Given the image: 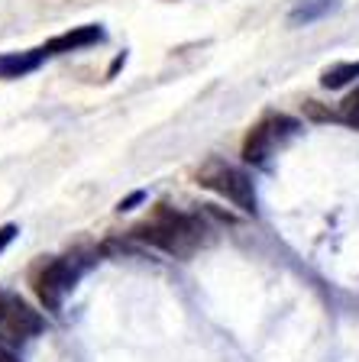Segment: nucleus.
Listing matches in <instances>:
<instances>
[{"label":"nucleus","instance_id":"f257e3e1","mask_svg":"<svg viewBox=\"0 0 359 362\" xmlns=\"http://www.w3.org/2000/svg\"><path fill=\"white\" fill-rule=\"evenodd\" d=\"M207 223H204L201 214H185L175 211V207H156L149 220H142L139 226H133V236L139 243H149V246L162 249L169 256L188 259L191 252L207 243Z\"/></svg>","mask_w":359,"mask_h":362},{"label":"nucleus","instance_id":"f03ea898","mask_svg":"<svg viewBox=\"0 0 359 362\" xmlns=\"http://www.w3.org/2000/svg\"><path fill=\"white\" fill-rule=\"evenodd\" d=\"M301 123L292 120V117H285V113H269V117H262L253 129L246 133V143H243V158H246L249 165H259V168H269L272 156L285 149V143L298 136Z\"/></svg>","mask_w":359,"mask_h":362},{"label":"nucleus","instance_id":"7ed1b4c3","mask_svg":"<svg viewBox=\"0 0 359 362\" xmlns=\"http://www.w3.org/2000/svg\"><path fill=\"white\" fill-rule=\"evenodd\" d=\"M198 185L220 197H227V201H230L233 207H239L243 214H256V188H253V178H249L243 168L227 165L220 158H210L207 165L198 172Z\"/></svg>","mask_w":359,"mask_h":362},{"label":"nucleus","instance_id":"20e7f679","mask_svg":"<svg viewBox=\"0 0 359 362\" xmlns=\"http://www.w3.org/2000/svg\"><path fill=\"white\" fill-rule=\"evenodd\" d=\"M81 275H84V262L78 256H62V259L45 262L42 269L33 275V288H36V298L42 301V308L59 314L65 298L72 294V288L78 285Z\"/></svg>","mask_w":359,"mask_h":362},{"label":"nucleus","instance_id":"39448f33","mask_svg":"<svg viewBox=\"0 0 359 362\" xmlns=\"http://www.w3.org/2000/svg\"><path fill=\"white\" fill-rule=\"evenodd\" d=\"M45 330V317L23 301L16 291L0 288V343L4 346H20L26 339L39 337Z\"/></svg>","mask_w":359,"mask_h":362},{"label":"nucleus","instance_id":"423d86ee","mask_svg":"<svg viewBox=\"0 0 359 362\" xmlns=\"http://www.w3.org/2000/svg\"><path fill=\"white\" fill-rule=\"evenodd\" d=\"M98 42H104V30L94 26V23H84V26H75V30L52 36L42 49H45V55H65V52H81V49H91V45H98Z\"/></svg>","mask_w":359,"mask_h":362},{"label":"nucleus","instance_id":"0eeeda50","mask_svg":"<svg viewBox=\"0 0 359 362\" xmlns=\"http://www.w3.org/2000/svg\"><path fill=\"white\" fill-rule=\"evenodd\" d=\"M49 59L45 49H26V52H0V78L4 81H16V78H26L33 71L42 68V62Z\"/></svg>","mask_w":359,"mask_h":362},{"label":"nucleus","instance_id":"6e6552de","mask_svg":"<svg viewBox=\"0 0 359 362\" xmlns=\"http://www.w3.org/2000/svg\"><path fill=\"white\" fill-rule=\"evenodd\" d=\"M356 78H359V62H340V65L324 68L321 84L327 90H337V88H346L350 81H356Z\"/></svg>","mask_w":359,"mask_h":362},{"label":"nucleus","instance_id":"1a4fd4ad","mask_svg":"<svg viewBox=\"0 0 359 362\" xmlns=\"http://www.w3.org/2000/svg\"><path fill=\"white\" fill-rule=\"evenodd\" d=\"M334 7H337V0H301L298 7L292 10V23L295 26H307V23L321 20L324 13H330Z\"/></svg>","mask_w":359,"mask_h":362},{"label":"nucleus","instance_id":"9d476101","mask_svg":"<svg viewBox=\"0 0 359 362\" xmlns=\"http://www.w3.org/2000/svg\"><path fill=\"white\" fill-rule=\"evenodd\" d=\"M334 120H340V123H346V127L359 129V88L353 90V94H346V98H343L340 110L334 113Z\"/></svg>","mask_w":359,"mask_h":362},{"label":"nucleus","instance_id":"9b49d317","mask_svg":"<svg viewBox=\"0 0 359 362\" xmlns=\"http://www.w3.org/2000/svg\"><path fill=\"white\" fill-rule=\"evenodd\" d=\"M16 233H20V230H16V223H7V226H0V252H4V249H7L10 243L16 240Z\"/></svg>","mask_w":359,"mask_h":362},{"label":"nucleus","instance_id":"f8f14e48","mask_svg":"<svg viewBox=\"0 0 359 362\" xmlns=\"http://www.w3.org/2000/svg\"><path fill=\"white\" fill-rule=\"evenodd\" d=\"M142 201H146V194H142V191H133L130 197H123V201L117 204V211H120V214H123V211H133L136 204H142Z\"/></svg>","mask_w":359,"mask_h":362},{"label":"nucleus","instance_id":"ddd939ff","mask_svg":"<svg viewBox=\"0 0 359 362\" xmlns=\"http://www.w3.org/2000/svg\"><path fill=\"white\" fill-rule=\"evenodd\" d=\"M0 362H20V359L10 353V346H4V343H0Z\"/></svg>","mask_w":359,"mask_h":362}]
</instances>
